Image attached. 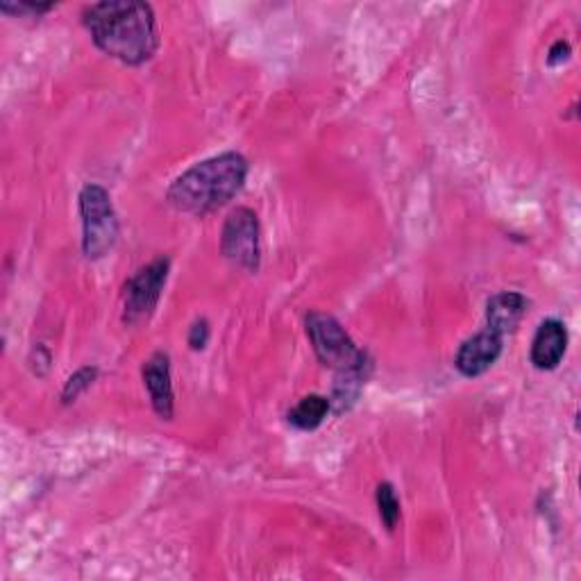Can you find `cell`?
I'll return each instance as SVG.
<instances>
[{"label": "cell", "mask_w": 581, "mask_h": 581, "mask_svg": "<svg viewBox=\"0 0 581 581\" xmlns=\"http://www.w3.org/2000/svg\"><path fill=\"white\" fill-rule=\"evenodd\" d=\"M94 44L128 67L149 62L159 48L155 12L139 0H105L82 14Z\"/></svg>", "instance_id": "6da1fadb"}, {"label": "cell", "mask_w": 581, "mask_h": 581, "mask_svg": "<svg viewBox=\"0 0 581 581\" xmlns=\"http://www.w3.org/2000/svg\"><path fill=\"white\" fill-rule=\"evenodd\" d=\"M248 159L239 153H223L198 162L168 187L166 200L178 212L205 216L235 198L248 180Z\"/></svg>", "instance_id": "7a4b0ae2"}, {"label": "cell", "mask_w": 581, "mask_h": 581, "mask_svg": "<svg viewBox=\"0 0 581 581\" xmlns=\"http://www.w3.org/2000/svg\"><path fill=\"white\" fill-rule=\"evenodd\" d=\"M305 328L313 353L323 366L336 372L370 368L368 355L353 341V336L345 332V328L334 316L323 311H309L305 318Z\"/></svg>", "instance_id": "3957f363"}, {"label": "cell", "mask_w": 581, "mask_h": 581, "mask_svg": "<svg viewBox=\"0 0 581 581\" xmlns=\"http://www.w3.org/2000/svg\"><path fill=\"white\" fill-rule=\"evenodd\" d=\"M82 216V252L86 259H103L119 241L121 225L105 187L86 185L78 198Z\"/></svg>", "instance_id": "277c9868"}, {"label": "cell", "mask_w": 581, "mask_h": 581, "mask_svg": "<svg viewBox=\"0 0 581 581\" xmlns=\"http://www.w3.org/2000/svg\"><path fill=\"white\" fill-rule=\"evenodd\" d=\"M223 257L248 273H257L261 264V227L259 218L248 208L232 210L221 232Z\"/></svg>", "instance_id": "5b68a950"}, {"label": "cell", "mask_w": 581, "mask_h": 581, "mask_svg": "<svg viewBox=\"0 0 581 581\" xmlns=\"http://www.w3.org/2000/svg\"><path fill=\"white\" fill-rule=\"evenodd\" d=\"M170 271V259L157 257L149 266L139 269L126 284V313L123 321L128 325H137L141 321H149L155 313L162 290L166 286Z\"/></svg>", "instance_id": "8992f818"}, {"label": "cell", "mask_w": 581, "mask_h": 581, "mask_svg": "<svg viewBox=\"0 0 581 581\" xmlns=\"http://www.w3.org/2000/svg\"><path fill=\"white\" fill-rule=\"evenodd\" d=\"M500 355H502V336L490 330H484L461 343L459 353L454 357V368L463 377H479L493 368V364L500 359Z\"/></svg>", "instance_id": "52a82bcc"}, {"label": "cell", "mask_w": 581, "mask_h": 581, "mask_svg": "<svg viewBox=\"0 0 581 581\" xmlns=\"http://www.w3.org/2000/svg\"><path fill=\"white\" fill-rule=\"evenodd\" d=\"M143 387L151 395V404L162 420H173L176 414V395L170 382V357L166 353H155L141 368Z\"/></svg>", "instance_id": "ba28073f"}, {"label": "cell", "mask_w": 581, "mask_h": 581, "mask_svg": "<svg viewBox=\"0 0 581 581\" xmlns=\"http://www.w3.org/2000/svg\"><path fill=\"white\" fill-rule=\"evenodd\" d=\"M568 351V330L557 318H547L536 330L530 359L538 370H555Z\"/></svg>", "instance_id": "9c48e42d"}, {"label": "cell", "mask_w": 581, "mask_h": 581, "mask_svg": "<svg viewBox=\"0 0 581 581\" xmlns=\"http://www.w3.org/2000/svg\"><path fill=\"white\" fill-rule=\"evenodd\" d=\"M530 309V300L518 294V290H502V294L493 296L486 305V330L496 332L500 336L515 332L522 318Z\"/></svg>", "instance_id": "30bf717a"}, {"label": "cell", "mask_w": 581, "mask_h": 581, "mask_svg": "<svg viewBox=\"0 0 581 581\" xmlns=\"http://www.w3.org/2000/svg\"><path fill=\"white\" fill-rule=\"evenodd\" d=\"M330 412H332L330 398L311 393V395H305L294 406V410L286 414V420H288V425H294L300 431H313V429H318L325 423Z\"/></svg>", "instance_id": "8fae6325"}, {"label": "cell", "mask_w": 581, "mask_h": 581, "mask_svg": "<svg viewBox=\"0 0 581 581\" xmlns=\"http://www.w3.org/2000/svg\"><path fill=\"white\" fill-rule=\"evenodd\" d=\"M368 372H370V368L336 372L332 398H330V406H332L334 414H343L347 410H353L355 402L361 395V389H364L366 380H368Z\"/></svg>", "instance_id": "7c38bea8"}, {"label": "cell", "mask_w": 581, "mask_h": 581, "mask_svg": "<svg viewBox=\"0 0 581 581\" xmlns=\"http://www.w3.org/2000/svg\"><path fill=\"white\" fill-rule=\"evenodd\" d=\"M377 511H380V518L384 522V527L389 532H393L398 527V522L402 518V509H400V500L395 496V488L393 484L389 482H382L380 486H377Z\"/></svg>", "instance_id": "4fadbf2b"}, {"label": "cell", "mask_w": 581, "mask_h": 581, "mask_svg": "<svg viewBox=\"0 0 581 581\" xmlns=\"http://www.w3.org/2000/svg\"><path fill=\"white\" fill-rule=\"evenodd\" d=\"M96 380H98V368L96 366H84V368H80L78 372H73L69 377V380H67V384L62 389V402L64 404L75 402L82 393H86V391H90L94 387Z\"/></svg>", "instance_id": "5bb4252c"}, {"label": "cell", "mask_w": 581, "mask_h": 581, "mask_svg": "<svg viewBox=\"0 0 581 581\" xmlns=\"http://www.w3.org/2000/svg\"><path fill=\"white\" fill-rule=\"evenodd\" d=\"M55 8V3H27V0H21V3H0V10H3L5 14H14V16H42L46 12H50Z\"/></svg>", "instance_id": "9a60e30c"}, {"label": "cell", "mask_w": 581, "mask_h": 581, "mask_svg": "<svg viewBox=\"0 0 581 581\" xmlns=\"http://www.w3.org/2000/svg\"><path fill=\"white\" fill-rule=\"evenodd\" d=\"M210 343V323L205 321V318H200V321H195L189 330V345L191 351H205Z\"/></svg>", "instance_id": "2e32d148"}, {"label": "cell", "mask_w": 581, "mask_h": 581, "mask_svg": "<svg viewBox=\"0 0 581 581\" xmlns=\"http://www.w3.org/2000/svg\"><path fill=\"white\" fill-rule=\"evenodd\" d=\"M50 361H52L50 353L46 351L44 345H37L35 351H33V355H31V366H33V372H35V375H39V377H44V375L48 372V368H50Z\"/></svg>", "instance_id": "e0dca14e"}, {"label": "cell", "mask_w": 581, "mask_h": 581, "mask_svg": "<svg viewBox=\"0 0 581 581\" xmlns=\"http://www.w3.org/2000/svg\"><path fill=\"white\" fill-rule=\"evenodd\" d=\"M570 52H572L570 44L564 42V39H559L555 46L549 48V52H547V64H549V67H559V64H564V62L568 60V57H570Z\"/></svg>", "instance_id": "ac0fdd59"}]
</instances>
